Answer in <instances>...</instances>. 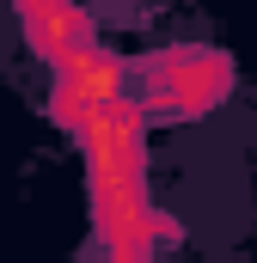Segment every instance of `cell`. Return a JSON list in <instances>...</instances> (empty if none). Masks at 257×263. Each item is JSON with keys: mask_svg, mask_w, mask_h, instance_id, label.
I'll list each match as a JSON object with an SVG mask.
<instances>
[{"mask_svg": "<svg viewBox=\"0 0 257 263\" xmlns=\"http://www.w3.org/2000/svg\"><path fill=\"white\" fill-rule=\"evenodd\" d=\"M49 67H56V117L62 123L74 110H86V104H104V98L128 92V62L98 49V43H80V49L56 55Z\"/></svg>", "mask_w": 257, "mask_h": 263, "instance_id": "obj_1", "label": "cell"}, {"mask_svg": "<svg viewBox=\"0 0 257 263\" xmlns=\"http://www.w3.org/2000/svg\"><path fill=\"white\" fill-rule=\"evenodd\" d=\"M153 98H147V110H178V117H196V110H208L221 92H227V62L221 55H208V49H184V55H166V62L153 67Z\"/></svg>", "mask_w": 257, "mask_h": 263, "instance_id": "obj_2", "label": "cell"}, {"mask_svg": "<svg viewBox=\"0 0 257 263\" xmlns=\"http://www.w3.org/2000/svg\"><path fill=\"white\" fill-rule=\"evenodd\" d=\"M25 37H31V49H37L43 62H56V55H67V49L92 43V12H86L80 0L37 6V12H25Z\"/></svg>", "mask_w": 257, "mask_h": 263, "instance_id": "obj_3", "label": "cell"}]
</instances>
